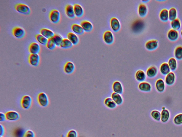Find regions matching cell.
Instances as JSON below:
<instances>
[{"label": "cell", "instance_id": "6da1fadb", "mask_svg": "<svg viewBox=\"0 0 182 137\" xmlns=\"http://www.w3.org/2000/svg\"><path fill=\"white\" fill-rule=\"evenodd\" d=\"M16 11L19 13L24 15H29L31 13V10L30 7L26 4L19 3L14 6Z\"/></svg>", "mask_w": 182, "mask_h": 137}, {"label": "cell", "instance_id": "7a4b0ae2", "mask_svg": "<svg viewBox=\"0 0 182 137\" xmlns=\"http://www.w3.org/2000/svg\"><path fill=\"white\" fill-rule=\"evenodd\" d=\"M37 100L39 105L42 107H46L49 105V98L45 92H41L39 94Z\"/></svg>", "mask_w": 182, "mask_h": 137}, {"label": "cell", "instance_id": "3957f363", "mask_svg": "<svg viewBox=\"0 0 182 137\" xmlns=\"http://www.w3.org/2000/svg\"><path fill=\"white\" fill-rule=\"evenodd\" d=\"M49 18L52 23L58 24L60 22L61 15L58 10L54 9L51 10L49 13Z\"/></svg>", "mask_w": 182, "mask_h": 137}, {"label": "cell", "instance_id": "277c9868", "mask_svg": "<svg viewBox=\"0 0 182 137\" xmlns=\"http://www.w3.org/2000/svg\"><path fill=\"white\" fill-rule=\"evenodd\" d=\"M32 101L33 100L32 97L30 96L27 95H25L21 99V106L24 109H29L32 105Z\"/></svg>", "mask_w": 182, "mask_h": 137}, {"label": "cell", "instance_id": "5b68a950", "mask_svg": "<svg viewBox=\"0 0 182 137\" xmlns=\"http://www.w3.org/2000/svg\"><path fill=\"white\" fill-rule=\"evenodd\" d=\"M12 33L13 36L17 39H22L26 34L25 31L22 28L16 26L12 29Z\"/></svg>", "mask_w": 182, "mask_h": 137}, {"label": "cell", "instance_id": "8992f818", "mask_svg": "<svg viewBox=\"0 0 182 137\" xmlns=\"http://www.w3.org/2000/svg\"><path fill=\"white\" fill-rule=\"evenodd\" d=\"M40 57L39 54H30L28 57L30 64L34 67H38L40 64Z\"/></svg>", "mask_w": 182, "mask_h": 137}, {"label": "cell", "instance_id": "52a82bcc", "mask_svg": "<svg viewBox=\"0 0 182 137\" xmlns=\"http://www.w3.org/2000/svg\"><path fill=\"white\" fill-rule=\"evenodd\" d=\"M6 115L7 120L9 121H16L20 118V115L17 112L11 110L6 112L5 114Z\"/></svg>", "mask_w": 182, "mask_h": 137}, {"label": "cell", "instance_id": "ba28073f", "mask_svg": "<svg viewBox=\"0 0 182 137\" xmlns=\"http://www.w3.org/2000/svg\"><path fill=\"white\" fill-rule=\"evenodd\" d=\"M110 25L111 27L114 32H117L120 29V22L117 18L113 17L111 19Z\"/></svg>", "mask_w": 182, "mask_h": 137}, {"label": "cell", "instance_id": "9c48e42d", "mask_svg": "<svg viewBox=\"0 0 182 137\" xmlns=\"http://www.w3.org/2000/svg\"><path fill=\"white\" fill-rule=\"evenodd\" d=\"M103 39L105 43L108 44H112L114 40L113 33L110 31L105 32L103 34Z\"/></svg>", "mask_w": 182, "mask_h": 137}, {"label": "cell", "instance_id": "30bf717a", "mask_svg": "<svg viewBox=\"0 0 182 137\" xmlns=\"http://www.w3.org/2000/svg\"><path fill=\"white\" fill-rule=\"evenodd\" d=\"M28 50L30 54H39L41 51L40 46L36 42H33L30 44Z\"/></svg>", "mask_w": 182, "mask_h": 137}, {"label": "cell", "instance_id": "8fae6325", "mask_svg": "<svg viewBox=\"0 0 182 137\" xmlns=\"http://www.w3.org/2000/svg\"><path fill=\"white\" fill-rule=\"evenodd\" d=\"M75 69V66L72 62H67L64 65V72L67 74H72L74 72Z\"/></svg>", "mask_w": 182, "mask_h": 137}, {"label": "cell", "instance_id": "7c38bea8", "mask_svg": "<svg viewBox=\"0 0 182 137\" xmlns=\"http://www.w3.org/2000/svg\"><path fill=\"white\" fill-rule=\"evenodd\" d=\"M112 89L114 92L120 94H122L124 92V88L122 84L120 81H116L112 84Z\"/></svg>", "mask_w": 182, "mask_h": 137}, {"label": "cell", "instance_id": "4fadbf2b", "mask_svg": "<svg viewBox=\"0 0 182 137\" xmlns=\"http://www.w3.org/2000/svg\"><path fill=\"white\" fill-rule=\"evenodd\" d=\"M65 11L66 15L69 18L74 19L75 18L74 7L72 4H67L65 7Z\"/></svg>", "mask_w": 182, "mask_h": 137}, {"label": "cell", "instance_id": "5bb4252c", "mask_svg": "<svg viewBox=\"0 0 182 137\" xmlns=\"http://www.w3.org/2000/svg\"><path fill=\"white\" fill-rule=\"evenodd\" d=\"M40 34L47 39L53 38L55 34L52 30L48 28H43L40 30Z\"/></svg>", "mask_w": 182, "mask_h": 137}, {"label": "cell", "instance_id": "9a60e30c", "mask_svg": "<svg viewBox=\"0 0 182 137\" xmlns=\"http://www.w3.org/2000/svg\"><path fill=\"white\" fill-rule=\"evenodd\" d=\"M74 10L76 16L77 17H81L84 13V10L81 5L78 4H75L74 6Z\"/></svg>", "mask_w": 182, "mask_h": 137}, {"label": "cell", "instance_id": "2e32d148", "mask_svg": "<svg viewBox=\"0 0 182 137\" xmlns=\"http://www.w3.org/2000/svg\"><path fill=\"white\" fill-rule=\"evenodd\" d=\"M111 97L116 104L118 105H122L124 102V99L120 94L114 92L111 94Z\"/></svg>", "mask_w": 182, "mask_h": 137}, {"label": "cell", "instance_id": "e0dca14e", "mask_svg": "<svg viewBox=\"0 0 182 137\" xmlns=\"http://www.w3.org/2000/svg\"><path fill=\"white\" fill-rule=\"evenodd\" d=\"M67 38L72 42L73 45H76L79 43V38L77 35L74 33L70 32L67 34Z\"/></svg>", "mask_w": 182, "mask_h": 137}, {"label": "cell", "instance_id": "ac0fdd59", "mask_svg": "<svg viewBox=\"0 0 182 137\" xmlns=\"http://www.w3.org/2000/svg\"><path fill=\"white\" fill-rule=\"evenodd\" d=\"M139 89L143 92H149L151 90V86L149 83L146 82H142L139 84Z\"/></svg>", "mask_w": 182, "mask_h": 137}, {"label": "cell", "instance_id": "d6986e66", "mask_svg": "<svg viewBox=\"0 0 182 137\" xmlns=\"http://www.w3.org/2000/svg\"><path fill=\"white\" fill-rule=\"evenodd\" d=\"M104 104L106 107L110 109H114L116 108L117 105L114 102L111 97H106L104 101Z\"/></svg>", "mask_w": 182, "mask_h": 137}, {"label": "cell", "instance_id": "ffe728a7", "mask_svg": "<svg viewBox=\"0 0 182 137\" xmlns=\"http://www.w3.org/2000/svg\"><path fill=\"white\" fill-rule=\"evenodd\" d=\"M81 26L84 31L86 32L91 31L93 28V25L92 23L87 20L82 21L81 23Z\"/></svg>", "mask_w": 182, "mask_h": 137}, {"label": "cell", "instance_id": "44dd1931", "mask_svg": "<svg viewBox=\"0 0 182 137\" xmlns=\"http://www.w3.org/2000/svg\"><path fill=\"white\" fill-rule=\"evenodd\" d=\"M158 46V42L157 40H151L148 41L146 42L145 47L149 50H153L156 49Z\"/></svg>", "mask_w": 182, "mask_h": 137}, {"label": "cell", "instance_id": "7402d4cb", "mask_svg": "<svg viewBox=\"0 0 182 137\" xmlns=\"http://www.w3.org/2000/svg\"><path fill=\"white\" fill-rule=\"evenodd\" d=\"M71 29L74 33L78 35L82 34L84 32L81 25L76 23L73 24L71 26Z\"/></svg>", "mask_w": 182, "mask_h": 137}, {"label": "cell", "instance_id": "603a6c76", "mask_svg": "<svg viewBox=\"0 0 182 137\" xmlns=\"http://www.w3.org/2000/svg\"><path fill=\"white\" fill-rule=\"evenodd\" d=\"M138 12L140 16L141 17L145 16L147 12V6L143 3L140 4L138 7Z\"/></svg>", "mask_w": 182, "mask_h": 137}, {"label": "cell", "instance_id": "cb8c5ba5", "mask_svg": "<svg viewBox=\"0 0 182 137\" xmlns=\"http://www.w3.org/2000/svg\"><path fill=\"white\" fill-rule=\"evenodd\" d=\"M135 78L137 81L143 82L145 80L146 74L143 71L141 70H137L135 74Z\"/></svg>", "mask_w": 182, "mask_h": 137}, {"label": "cell", "instance_id": "d4e9b609", "mask_svg": "<svg viewBox=\"0 0 182 137\" xmlns=\"http://www.w3.org/2000/svg\"><path fill=\"white\" fill-rule=\"evenodd\" d=\"M175 81V75L173 72L169 73L165 78V82L169 85L173 84Z\"/></svg>", "mask_w": 182, "mask_h": 137}, {"label": "cell", "instance_id": "484cf974", "mask_svg": "<svg viewBox=\"0 0 182 137\" xmlns=\"http://www.w3.org/2000/svg\"><path fill=\"white\" fill-rule=\"evenodd\" d=\"M73 44L68 39L64 38L60 45V47L62 48L67 49L72 48Z\"/></svg>", "mask_w": 182, "mask_h": 137}, {"label": "cell", "instance_id": "4316f807", "mask_svg": "<svg viewBox=\"0 0 182 137\" xmlns=\"http://www.w3.org/2000/svg\"><path fill=\"white\" fill-rule=\"evenodd\" d=\"M167 37L171 40L175 41L177 40L179 37L178 32L173 29H171L167 33Z\"/></svg>", "mask_w": 182, "mask_h": 137}, {"label": "cell", "instance_id": "83f0119b", "mask_svg": "<svg viewBox=\"0 0 182 137\" xmlns=\"http://www.w3.org/2000/svg\"><path fill=\"white\" fill-rule=\"evenodd\" d=\"M160 70L162 73L164 75H166L170 73V69L168 64L167 63L162 64L160 67Z\"/></svg>", "mask_w": 182, "mask_h": 137}, {"label": "cell", "instance_id": "f1b7e54d", "mask_svg": "<svg viewBox=\"0 0 182 137\" xmlns=\"http://www.w3.org/2000/svg\"><path fill=\"white\" fill-rule=\"evenodd\" d=\"M157 71V67L154 66H152L148 69L146 73H147L148 77L153 78L156 75Z\"/></svg>", "mask_w": 182, "mask_h": 137}, {"label": "cell", "instance_id": "f546056e", "mask_svg": "<svg viewBox=\"0 0 182 137\" xmlns=\"http://www.w3.org/2000/svg\"><path fill=\"white\" fill-rule=\"evenodd\" d=\"M35 37L36 40L39 43L42 45H46L48 42V39L41 34H37L35 35Z\"/></svg>", "mask_w": 182, "mask_h": 137}, {"label": "cell", "instance_id": "4dcf8cb0", "mask_svg": "<svg viewBox=\"0 0 182 137\" xmlns=\"http://www.w3.org/2000/svg\"><path fill=\"white\" fill-rule=\"evenodd\" d=\"M165 82L163 80L159 79L157 80L156 83V88L158 91L162 92L165 90Z\"/></svg>", "mask_w": 182, "mask_h": 137}, {"label": "cell", "instance_id": "1f68e13d", "mask_svg": "<svg viewBox=\"0 0 182 137\" xmlns=\"http://www.w3.org/2000/svg\"><path fill=\"white\" fill-rule=\"evenodd\" d=\"M160 18L164 22L168 20L169 19V11L166 9H164L160 12Z\"/></svg>", "mask_w": 182, "mask_h": 137}, {"label": "cell", "instance_id": "d6a6232c", "mask_svg": "<svg viewBox=\"0 0 182 137\" xmlns=\"http://www.w3.org/2000/svg\"><path fill=\"white\" fill-rule=\"evenodd\" d=\"M177 16V11L176 9L172 8L169 11V19L170 21H173L176 19Z\"/></svg>", "mask_w": 182, "mask_h": 137}, {"label": "cell", "instance_id": "836d02e7", "mask_svg": "<svg viewBox=\"0 0 182 137\" xmlns=\"http://www.w3.org/2000/svg\"><path fill=\"white\" fill-rule=\"evenodd\" d=\"M170 114L168 110L164 109L162 111L161 113V120L164 122H166L169 118Z\"/></svg>", "mask_w": 182, "mask_h": 137}, {"label": "cell", "instance_id": "e575fe53", "mask_svg": "<svg viewBox=\"0 0 182 137\" xmlns=\"http://www.w3.org/2000/svg\"><path fill=\"white\" fill-rule=\"evenodd\" d=\"M52 38L56 46L58 47H60L63 39L61 35L58 34H55Z\"/></svg>", "mask_w": 182, "mask_h": 137}, {"label": "cell", "instance_id": "d590c367", "mask_svg": "<svg viewBox=\"0 0 182 137\" xmlns=\"http://www.w3.org/2000/svg\"><path fill=\"white\" fill-rule=\"evenodd\" d=\"M46 47H47V48L50 50H53L56 48V45L55 43L52 38L48 39V42L46 44Z\"/></svg>", "mask_w": 182, "mask_h": 137}, {"label": "cell", "instance_id": "8d00e7d4", "mask_svg": "<svg viewBox=\"0 0 182 137\" xmlns=\"http://www.w3.org/2000/svg\"><path fill=\"white\" fill-rule=\"evenodd\" d=\"M171 25L173 29L176 31L179 30L181 26V22L178 19H176L172 21Z\"/></svg>", "mask_w": 182, "mask_h": 137}, {"label": "cell", "instance_id": "74e56055", "mask_svg": "<svg viewBox=\"0 0 182 137\" xmlns=\"http://www.w3.org/2000/svg\"><path fill=\"white\" fill-rule=\"evenodd\" d=\"M175 56L178 59L181 60L182 59V46H178L175 50Z\"/></svg>", "mask_w": 182, "mask_h": 137}, {"label": "cell", "instance_id": "f35d334b", "mask_svg": "<svg viewBox=\"0 0 182 137\" xmlns=\"http://www.w3.org/2000/svg\"><path fill=\"white\" fill-rule=\"evenodd\" d=\"M168 65L171 70L174 71L177 67V62L175 59L171 58L169 60Z\"/></svg>", "mask_w": 182, "mask_h": 137}, {"label": "cell", "instance_id": "ab89813d", "mask_svg": "<svg viewBox=\"0 0 182 137\" xmlns=\"http://www.w3.org/2000/svg\"><path fill=\"white\" fill-rule=\"evenodd\" d=\"M151 117L155 120L157 121H160L161 118V114L160 112L157 110H153L151 111Z\"/></svg>", "mask_w": 182, "mask_h": 137}, {"label": "cell", "instance_id": "60d3db41", "mask_svg": "<svg viewBox=\"0 0 182 137\" xmlns=\"http://www.w3.org/2000/svg\"><path fill=\"white\" fill-rule=\"evenodd\" d=\"M174 122L176 125L182 124V114H180L176 115L174 119Z\"/></svg>", "mask_w": 182, "mask_h": 137}, {"label": "cell", "instance_id": "b9f144b4", "mask_svg": "<svg viewBox=\"0 0 182 137\" xmlns=\"http://www.w3.org/2000/svg\"><path fill=\"white\" fill-rule=\"evenodd\" d=\"M67 137H78V133L75 130H71L68 131Z\"/></svg>", "mask_w": 182, "mask_h": 137}, {"label": "cell", "instance_id": "7bdbcfd3", "mask_svg": "<svg viewBox=\"0 0 182 137\" xmlns=\"http://www.w3.org/2000/svg\"><path fill=\"white\" fill-rule=\"evenodd\" d=\"M23 137H35V133L31 130H28L25 133Z\"/></svg>", "mask_w": 182, "mask_h": 137}, {"label": "cell", "instance_id": "ee69618b", "mask_svg": "<svg viewBox=\"0 0 182 137\" xmlns=\"http://www.w3.org/2000/svg\"><path fill=\"white\" fill-rule=\"evenodd\" d=\"M6 120V116L5 114L1 112L0 113V121H1V122H3Z\"/></svg>", "mask_w": 182, "mask_h": 137}, {"label": "cell", "instance_id": "f6af8a7d", "mask_svg": "<svg viewBox=\"0 0 182 137\" xmlns=\"http://www.w3.org/2000/svg\"><path fill=\"white\" fill-rule=\"evenodd\" d=\"M0 128H1V133L0 135L1 136H3L4 135L5 133V130L4 126L1 124H0Z\"/></svg>", "mask_w": 182, "mask_h": 137}, {"label": "cell", "instance_id": "bcb514c9", "mask_svg": "<svg viewBox=\"0 0 182 137\" xmlns=\"http://www.w3.org/2000/svg\"><path fill=\"white\" fill-rule=\"evenodd\" d=\"M181 35L182 37V31L181 32Z\"/></svg>", "mask_w": 182, "mask_h": 137}, {"label": "cell", "instance_id": "7dc6e473", "mask_svg": "<svg viewBox=\"0 0 182 137\" xmlns=\"http://www.w3.org/2000/svg\"><path fill=\"white\" fill-rule=\"evenodd\" d=\"M0 137H3V136H0Z\"/></svg>", "mask_w": 182, "mask_h": 137}]
</instances>
